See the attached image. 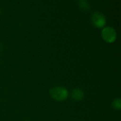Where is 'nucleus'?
<instances>
[{"instance_id":"f257e3e1","label":"nucleus","mask_w":121,"mask_h":121,"mask_svg":"<svg viewBox=\"0 0 121 121\" xmlns=\"http://www.w3.org/2000/svg\"><path fill=\"white\" fill-rule=\"evenodd\" d=\"M49 94L52 98L57 101H64L69 96V92L65 87L56 86L51 89Z\"/></svg>"},{"instance_id":"f03ea898","label":"nucleus","mask_w":121,"mask_h":121,"mask_svg":"<svg viewBox=\"0 0 121 121\" xmlns=\"http://www.w3.org/2000/svg\"><path fill=\"white\" fill-rule=\"evenodd\" d=\"M102 39L108 43H112L117 40V33L115 30L112 27L107 26L103 28L101 32Z\"/></svg>"},{"instance_id":"7ed1b4c3","label":"nucleus","mask_w":121,"mask_h":121,"mask_svg":"<svg viewBox=\"0 0 121 121\" xmlns=\"http://www.w3.org/2000/svg\"><path fill=\"white\" fill-rule=\"evenodd\" d=\"M91 22L96 28H104L106 23V17L100 12H95L91 16Z\"/></svg>"},{"instance_id":"20e7f679","label":"nucleus","mask_w":121,"mask_h":121,"mask_svg":"<svg viewBox=\"0 0 121 121\" xmlns=\"http://www.w3.org/2000/svg\"><path fill=\"white\" fill-rule=\"evenodd\" d=\"M71 98L73 100L76 101H80L83 100L85 97V93L81 89H74L71 92Z\"/></svg>"},{"instance_id":"39448f33","label":"nucleus","mask_w":121,"mask_h":121,"mask_svg":"<svg viewBox=\"0 0 121 121\" xmlns=\"http://www.w3.org/2000/svg\"><path fill=\"white\" fill-rule=\"evenodd\" d=\"M79 2L78 4L79 8L83 12H88L90 10V4L87 0H79Z\"/></svg>"},{"instance_id":"423d86ee","label":"nucleus","mask_w":121,"mask_h":121,"mask_svg":"<svg viewBox=\"0 0 121 121\" xmlns=\"http://www.w3.org/2000/svg\"><path fill=\"white\" fill-rule=\"evenodd\" d=\"M112 107L116 111H120L121 109V98H116L112 103Z\"/></svg>"},{"instance_id":"0eeeda50","label":"nucleus","mask_w":121,"mask_h":121,"mask_svg":"<svg viewBox=\"0 0 121 121\" xmlns=\"http://www.w3.org/2000/svg\"><path fill=\"white\" fill-rule=\"evenodd\" d=\"M2 50V44L0 43V53L1 52Z\"/></svg>"},{"instance_id":"6e6552de","label":"nucleus","mask_w":121,"mask_h":121,"mask_svg":"<svg viewBox=\"0 0 121 121\" xmlns=\"http://www.w3.org/2000/svg\"><path fill=\"white\" fill-rule=\"evenodd\" d=\"M1 9H0V14H1Z\"/></svg>"},{"instance_id":"1a4fd4ad","label":"nucleus","mask_w":121,"mask_h":121,"mask_svg":"<svg viewBox=\"0 0 121 121\" xmlns=\"http://www.w3.org/2000/svg\"></svg>"}]
</instances>
